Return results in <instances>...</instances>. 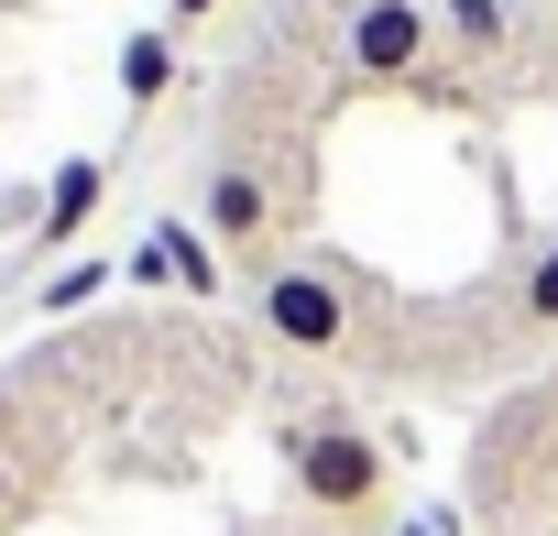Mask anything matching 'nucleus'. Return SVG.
I'll use <instances>...</instances> for the list:
<instances>
[{
    "label": "nucleus",
    "instance_id": "obj_1",
    "mask_svg": "<svg viewBox=\"0 0 558 536\" xmlns=\"http://www.w3.org/2000/svg\"><path fill=\"white\" fill-rule=\"evenodd\" d=\"M340 77L362 99H449V110H482V88L449 66V34H438V0H340Z\"/></svg>",
    "mask_w": 558,
    "mask_h": 536
},
{
    "label": "nucleus",
    "instance_id": "obj_2",
    "mask_svg": "<svg viewBox=\"0 0 558 536\" xmlns=\"http://www.w3.org/2000/svg\"><path fill=\"white\" fill-rule=\"evenodd\" d=\"M252 329L274 351H296V362H351L362 351V275L340 252H286V263H263L252 275Z\"/></svg>",
    "mask_w": 558,
    "mask_h": 536
},
{
    "label": "nucleus",
    "instance_id": "obj_3",
    "mask_svg": "<svg viewBox=\"0 0 558 536\" xmlns=\"http://www.w3.org/2000/svg\"><path fill=\"white\" fill-rule=\"evenodd\" d=\"M286 175H274V154H252V143H208V175H197V197H186V219L241 263V275H263V263H286V252H274V241H286Z\"/></svg>",
    "mask_w": 558,
    "mask_h": 536
},
{
    "label": "nucleus",
    "instance_id": "obj_4",
    "mask_svg": "<svg viewBox=\"0 0 558 536\" xmlns=\"http://www.w3.org/2000/svg\"><path fill=\"white\" fill-rule=\"evenodd\" d=\"M286 492H296V514H318V525H373V514H384V438H373L362 416L296 427V438H286Z\"/></svg>",
    "mask_w": 558,
    "mask_h": 536
},
{
    "label": "nucleus",
    "instance_id": "obj_5",
    "mask_svg": "<svg viewBox=\"0 0 558 536\" xmlns=\"http://www.w3.org/2000/svg\"><path fill=\"white\" fill-rule=\"evenodd\" d=\"M438 34H449V66L482 88V77H504L536 34L514 23V0H438Z\"/></svg>",
    "mask_w": 558,
    "mask_h": 536
},
{
    "label": "nucleus",
    "instance_id": "obj_6",
    "mask_svg": "<svg viewBox=\"0 0 558 536\" xmlns=\"http://www.w3.org/2000/svg\"><path fill=\"white\" fill-rule=\"evenodd\" d=\"M56 482V438L34 427V405H12V383H0V536H12Z\"/></svg>",
    "mask_w": 558,
    "mask_h": 536
},
{
    "label": "nucleus",
    "instance_id": "obj_7",
    "mask_svg": "<svg viewBox=\"0 0 558 536\" xmlns=\"http://www.w3.org/2000/svg\"><path fill=\"white\" fill-rule=\"evenodd\" d=\"M493 307H504V340H514V351H547V340H558V230L514 252V275H504Z\"/></svg>",
    "mask_w": 558,
    "mask_h": 536
},
{
    "label": "nucleus",
    "instance_id": "obj_8",
    "mask_svg": "<svg viewBox=\"0 0 558 536\" xmlns=\"http://www.w3.org/2000/svg\"><path fill=\"white\" fill-rule=\"evenodd\" d=\"M99 197H110V154H66L56 175H45V219H34V241H88V219H99Z\"/></svg>",
    "mask_w": 558,
    "mask_h": 536
},
{
    "label": "nucleus",
    "instance_id": "obj_9",
    "mask_svg": "<svg viewBox=\"0 0 558 536\" xmlns=\"http://www.w3.org/2000/svg\"><path fill=\"white\" fill-rule=\"evenodd\" d=\"M175 77H186V45H175V23H143V34H121V99H132V110H154Z\"/></svg>",
    "mask_w": 558,
    "mask_h": 536
},
{
    "label": "nucleus",
    "instance_id": "obj_10",
    "mask_svg": "<svg viewBox=\"0 0 558 536\" xmlns=\"http://www.w3.org/2000/svg\"><path fill=\"white\" fill-rule=\"evenodd\" d=\"M154 263H165V275H186V296H219V241H208L186 208L154 219Z\"/></svg>",
    "mask_w": 558,
    "mask_h": 536
},
{
    "label": "nucleus",
    "instance_id": "obj_11",
    "mask_svg": "<svg viewBox=\"0 0 558 536\" xmlns=\"http://www.w3.org/2000/svg\"><path fill=\"white\" fill-rule=\"evenodd\" d=\"M99 285H110V252H77V263H66V275H56V285H45L34 307H45V318H66V307H88Z\"/></svg>",
    "mask_w": 558,
    "mask_h": 536
},
{
    "label": "nucleus",
    "instance_id": "obj_12",
    "mask_svg": "<svg viewBox=\"0 0 558 536\" xmlns=\"http://www.w3.org/2000/svg\"><path fill=\"white\" fill-rule=\"evenodd\" d=\"M219 12V0H165V23H208Z\"/></svg>",
    "mask_w": 558,
    "mask_h": 536
},
{
    "label": "nucleus",
    "instance_id": "obj_13",
    "mask_svg": "<svg viewBox=\"0 0 558 536\" xmlns=\"http://www.w3.org/2000/svg\"><path fill=\"white\" fill-rule=\"evenodd\" d=\"M514 536H558V525H514Z\"/></svg>",
    "mask_w": 558,
    "mask_h": 536
}]
</instances>
